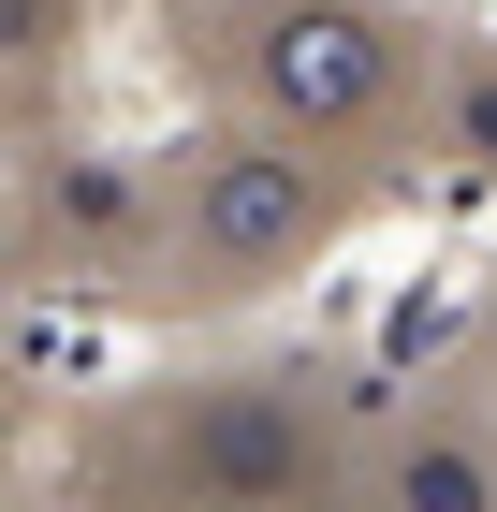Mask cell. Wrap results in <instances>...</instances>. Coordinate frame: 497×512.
Wrapping results in <instances>:
<instances>
[{
	"label": "cell",
	"instance_id": "cell-1",
	"mask_svg": "<svg viewBox=\"0 0 497 512\" xmlns=\"http://www.w3.org/2000/svg\"><path fill=\"white\" fill-rule=\"evenodd\" d=\"M249 88H264V118H293V132H351V118L395 103V30L351 15V0H278L264 30H249Z\"/></svg>",
	"mask_w": 497,
	"mask_h": 512
},
{
	"label": "cell",
	"instance_id": "cell-2",
	"mask_svg": "<svg viewBox=\"0 0 497 512\" xmlns=\"http://www.w3.org/2000/svg\"><path fill=\"white\" fill-rule=\"evenodd\" d=\"M176 235H191L205 278H278L307 235H322V176H307V147H220V161H191Z\"/></svg>",
	"mask_w": 497,
	"mask_h": 512
},
{
	"label": "cell",
	"instance_id": "cell-3",
	"mask_svg": "<svg viewBox=\"0 0 497 512\" xmlns=\"http://www.w3.org/2000/svg\"><path fill=\"white\" fill-rule=\"evenodd\" d=\"M191 469L220 483V498H293L307 483V425L278 410V395H220V410L191 425Z\"/></svg>",
	"mask_w": 497,
	"mask_h": 512
},
{
	"label": "cell",
	"instance_id": "cell-6",
	"mask_svg": "<svg viewBox=\"0 0 497 512\" xmlns=\"http://www.w3.org/2000/svg\"><path fill=\"white\" fill-rule=\"evenodd\" d=\"M439 132H454L468 161H497V59H483V74H454V103H439Z\"/></svg>",
	"mask_w": 497,
	"mask_h": 512
},
{
	"label": "cell",
	"instance_id": "cell-5",
	"mask_svg": "<svg viewBox=\"0 0 497 512\" xmlns=\"http://www.w3.org/2000/svg\"><path fill=\"white\" fill-rule=\"evenodd\" d=\"M59 220H74V235H132V176H103V161H74V176H59Z\"/></svg>",
	"mask_w": 497,
	"mask_h": 512
},
{
	"label": "cell",
	"instance_id": "cell-4",
	"mask_svg": "<svg viewBox=\"0 0 497 512\" xmlns=\"http://www.w3.org/2000/svg\"><path fill=\"white\" fill-rule=\"evenodd\" d=\"M381 512H497V439L483 425H410L381 469Z\"/></svg>",
	"mask_w": 497,
	"mask_h": 512
}]
</instances>
